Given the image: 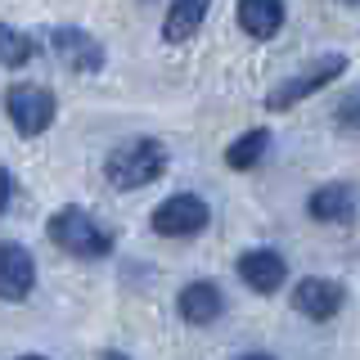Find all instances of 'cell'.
I'll return each instance as SVG.
<instances>
[{"label": "cell", "instance_id": "cell-2", "mask_svg": "<svg viewBox=\"0 0 360 360\" xmlns=\"http://www.w3.org/2000/svg\"><path fill=\"white\" fill-rule=\"evenodd\" d=\"M50 243L63 248L68 257H82V262H95V257L112 252V234L86 207H59L54 212L50 217Z\"/></svg>", "mask_w": 360, "mask_h": 360}, {"label": "cell", "instance_id": "cell-9", "mask_svg": "<svg viewBox=\"0 0 360 360\" xmlns=\"http://www.w3.org/2000/svg\"><path fill=\"white\" fill-rule=\"evenodd\" d=\"M37 284V262L22 243H5L0 248V292L5 302H22Z\"/></svg>", "mask_w": 360, "mask_h": 360}, {"label": "cell", "instance_id": "cell-5", "mask_svg": "<svg viewBox=\"0 0 360 360\" xmlns=\"http://www.w3.org/2000/svg\"><path fill=\"white\" fill-rule=\"evenodd\" d=\"M153 230L162 234V239H189V234H198L202 225L212 221L207 202H202L198 194H172L167 202H158L153 207Z\"/></svg>", "mask_w": 360, "mask_h": 360}, {"label": "cell", "instance_id": "cell-6", "mask_svg": "<svg viewBox=\"0 0 360 360\" xmlns=\"http://www.w3.org/2000/svg\"><path fill=\"white\" fill-rule=\"evenodd\" d=\"M50 41H54V54H59L72 72L90 77V72H99V68H104V45L90 37V32H82V27H54Z\"/></svg>", "mask_w": 360, "mask_h": 360}, {"label": "cell", "instance_id": "cell-13", "mask_svg": "<svg viewBox=\"0 0 360 360\" xmlns=\"http://www.w3.org/2000/svg\"><path fill=\"white\" fill-rule=\"evenodd\" d=\"M352 207H356L352 185H320L307 198V212H311L315 221H347V217H352Z\"/></svg>", "mask_w": 360, "mask_h": 360}, {"label": "cell", "instance_id": "cell-8", "mask_svg": "<svg viewBox=\"0 0 360 360\" xmlns=\"http://www.w3.org/2000/svg\"><path fill=\"white\" fill-rule=\"evenodd\" d=\"M284 275H288V266H284V257H279L275 248H248V252L239 257V279L252 292L284 288Z\"/></svg>", "mask_w": 360, "mask_h": 360}, {"label": "cell", "instance_id": "cell-17", "mask_svg": "<svg viewBox=\"0 0 360 360\" xmlns=\"http://www.w3.org/2000/svg\"><path fill=\"white\" fill-rule=\"evenodd\" d=\"M239 360H275V356H266V352H252V356H239Z\"/></svg>", "mask_w": 360, "mask_h": 360}, {"label": "cell", "instance_id": "cell-15", "mask_svg": "<svg viewBox=\"0 0 360 360\" xmlns=\"http://www.w3.org/2000/svg\"><path fill=\"white\" fill-rule=\"evenodd\" d=\"M27 54H37V41H27V37H18L14 27H5V68H18Z\"/></svg>", "mask_w": 360, "mask_h": 360}, {"label": "cell", "instance_id": "cell-19", "mask_svg": "<svg viewBox=\"0 0 360 360\" xmlns=\"http://www.w3.org/2000/svg\"><path fill=\"white\" fill-rule=\"evenodd\" d=\"M18 360H45V356H18Z\"/></svg>", "mask_w": 360, "mask_h": 360}, {"label": "cell", "instance_id": "cell-4", "mask_svg": "<svg viewBox=\"0 0 360 360\" xmlns=\"http://www.w3.org/2000/svg\"><path fill=\"white\" fill-rule=\"evenodd\" d=\"M5 112H9V122H14V131L18 135H41V131H50V122H54V95L45 86H9V95H5Z\"/></svg>", "mask_w": 360, "mask_h": 360}, {"label": "cell", "instance_id": "cell-3", "mask_svg": "<svg viewBox=\"0 0 360 360\" xmlns=\"http://www.w3.org/2000/svg\"><path fill=\"white\" fill-rule=\"evenodd\" d=\"M342 72H347V59H342V54H324L320 63L302 68L297 77H288L284 86H275V90H270V95H266V108H270V112H288L292 104H302L307 95L324 90V86L333 82V77H342Z\"/></svg>", "mask_w": 360, "mask_h": 360}, {"label": "cell", "instance_id": "cell-16", "mask_svg": "<svg viewBox=\"0 0 360 360\" xmlns=\"http://www.w3.org/2000/svg\"><path fill=\"white\" fill-rule=\"evenodd\" d=\"M338 127H360V99L352 95V99H342V104H338Z\"/></svg>", "mask_w": 360, "mask_h": 360}, {"label": "cell", "instance_id": "cell-12", "mask_svg": "<svg viewBox=\"0 0 360 360\" xmlns=\"http://www.w3.org/2000/svg\"><path fill=\"white\" fill-rule=\"evenodd\" d=\"M207 5L212 0H172V9L162 18V41H172V45L189 41L202 27V18H207Z\"/></svg>", "mask_w": 360, "mask_h": 360}, {"label": "cell", "instance_id": "cell-10", "mask_svg": "<svg viewBox=\"0 0 360 360\" xmlns=\"http://www.w3.org/2000/svg\"><path fill=\"white\" fill-rule=\"evenodd\" d=\"M225 311V297L212 279H194V284L180 288V320L185 324H212Z\"/></svg>", "mask_w": 360, "mask_h": 360}, {"label": "cell", "instance_id": "cell-7", "mask_svg": "<svg viewBox=\"0 0 360 360\" xmlns=\"http://www.w3.org/2000/svg\"><path fill=\"white\" fill-rule=\"evenodd\" d=\"M292 307L307 315V320H333V315L342 311V284H338V279L307 275L292 288Z\"/></svg>", "mask_w": 360, "mask_h": 360}, {"label": "cell", "instance_id": "cell-11", "mask_svg": "<svg viewBox=\"0 0 360 360\" xmlns=\"http://www.w3.org/2000/svg\"><path fill=\"white\" fill-rule=\"evenodd\" d=\"M239 27L252 41H270L284 27V0H239Z\"/></svg>", "mask_w": 360, "mask_h": 360}, {"label": "cell", "instance_id": "cell-1", "mask_svg": "<svg viewBox=\"0 0 360 360\" xmlns=\"http://www.w3.org/2000/svg\"><path fill=\"white\" fill-rule=\"evenodd\" d=\"M162 172H167V149H162V140H149V135L117 144L104 162V176L112 189H144Z\"/></svg>", "mask_w": 360, "mask_h": 360}, {"label": "cell", "instance_id": "cell-18", "mask_svg": "<svg viewBox=\"0 0 360 360\" xmlns=\"http://www.w3.org/2000/svg\"><path fill=\"white\" fill-rule=\"evenodd\" d=\"M104 360H131V356H122V352H104Z\"/></svg>", "mask_w": 360, "mask_h": 360}, {"label": "cell", "instance_id": "cell-20", "mask_svg": "<svg viewBox=\"0 0 360 360\" xmlns=\"http://www.w3.org/2000/svg\"><path fill=\"white\" fill-rule=\"evenodd\" d=\"M342 5H360V0H342Z\"/></svg>", "mask_w": 360, "mask_h": 360}, {"label": "cell", "instance_id": "cell-14", "mask_svg": "<svg viewBox=\"0 0 360 360\" xmlns=\"http://www.w3.org/2000/svg\"><path fill=\"white\" fill-rule=\"evenodd\" d=\"M266 149H270V131H248V135H239V140L225 149V167H234V172H248V167H257L266 158Z\"/></svg>", "mask_w": 360, "mask_h": 360}]
</instances>
